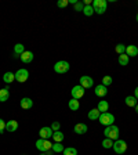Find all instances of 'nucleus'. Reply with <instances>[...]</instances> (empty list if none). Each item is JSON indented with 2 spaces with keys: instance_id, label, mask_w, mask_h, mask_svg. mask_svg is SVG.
I'll return each mask as SVG.
<instances>
[{
  "instance_id": "1",
  "label": "nucleus",
  "mask_w": 138,
  "mask_h": 155,
  "mask_svg": "<svg viewBox=\"0 0 138 155\" xmlns=\"http://www.w3.org/2000/svg\"><path fill=\"white\" fill-rule=\"evenodd\" d=\"M104 134H105L106 139H111V140H118L119 139V128L115 125H111V126H106L105 130H104Z\"/></svg>"
},
{
  "instance_id": "2",
  "label": "nucleus",
  "mask_w": 138,
  "mask_h": 155,
  "mask_svg": "<svg viewBox=\"0 0 138 155\" xmlns=\"http://www.w3.org/2000/svg\"><path fill=\"white\" fill-rule=\"evenodd\" d=\"M98 121H99V123L104 126H111L115 122V116L112 115L111 112H102L101 115H99Z\"/></svg>"
},
{
  "instance_id": "3",
  "label": "nucleus",
  "mask_w": 138,
  "mask_h": 155,
  "mask_svg": "<svg viewBox=\"0 0 138 155\" xmlns=\"http://www.w3.org/2000/svg\"><path fill=\"white\" fill-rule=\"evenodd\" d=\"M106 0H94L93 2V8H94V13L97 14H104L106 11Z\"/></svg>"
},
{
  "instance_id": "4",
  "label": "nucleus",
  "mask_w": 138,
  "mask_h": 155,
  "mask_svg": "<svg viewBox=\"0 0 138 155\" xmlns=\"http://www.w3.org/2000/svg\"><path fill=\"white\" fill-rule=\"evenodd\" d=\"M112 148H113V151H115L116 154H124L126 150H127V143H126L124 140H115Z\"/></svg>"
},
{
  "instance_id": "5",
  "label": "nucleus",
  "mask_w": 138,
  "mask_h": 155,
  "mask_svg": "<svg viewBox=\"0 0 138 155\" xmlns=\"http://www.w3.org/2000/svg\"><path fill=\"white\" fill-rule=\"evenodd\" d=\"M53 144L49 141V140H44V139H39L36 141V148L42 152H47L49 150H51Z\"/></svg>"
},
{
  "instance_id": "6",
  "label": "nucleus",
  "mask_w": 138,
  "mask_h": 155,
  "mask_svg": "<svg viewBox=\"0 0 138 155\" xmlns=\"http://www.w3.org/2000/svg\"><path fill=\"white\" fill-rule=\"evenodd\" d=\"M69 68H71V65H69L68 61H58L54 65V71L57 73H66L69 71Z\"/></svg>"
},
{
  "instance_id": "7",
  "label": "nucleus",
  "mask_w": 138,
  "mask_h": 155,
  "mask_svg": "<svg viewBox=\"0 0 138 155\" xmlns=\"http://www.w3.org/2000/svg\"><path fill=\"white\" fill-rule=\"evenodd\" d=\"M28 78H29V72H28V69H25V68H21V69H18L15 72V80L20 83H24L27 82Z\"/></svg>"
},
{
  "instance_id": "8",
  "label": "nucleus",
  "mask_w": 138,
  "mask_h": 155,
  "mask_svg": "<svg viewBox=\"0 0 138 155\" xmlns=\"http://www.w3.org/2000/svg\"><path fill=\"white\" fill-rule=\"evenodd\" d=\"M84 92H86V89H84V87H82L80 85L75 86V87L72 89V98L80 100L83 96H84Z\"/></svg>"
},
{
  "instance_id": "9",
  "label": "nucleus",
  "mask_w": 138,
  "mask_h": 155,
  "mask_svg": "<svg viewBox=\"0 0 138 155\" xmlns=\"http://www.w3.org/2000/svg\"><path fill=\"white\" fill-rule=\"evenodd\" d=\"M53 129L51 128H49V126H44V128H42L40 129V132H39V134H40V139H44V140H49L50 137H53Z\"/></svg>"
},
{
  "instance_id": "10",
  "label": "nucleus",
  "mask_w": 138,
  "mask_h": 155,
  "mask_svg": "<svg viewBox=\"0 0 138 155\" xmlns=\"http://www.w3.org/2000/svg\"><path fill=\"white\" fill-rule=\"evenodd\" d=\"M93 85H94V80L90 78V76L84 75L80 78V86L82 87H84V89H90V87H93Z\"/></svg>"
},
{
  "instance_id": "11",
  "label": "nucleus",
  "mask_w": 138,
  "mask_h": 155,
  "mask_svg": "<svg viewBox=\"0 0 138 155\" xmlns=\"http://www.w3.org/2000/svg\"><path fill=\"white\" fill-rule=\"evenodd\" d=\"M21 61H22L24 64H29L33 61V53L32 51H24L22 54H21Z\"/></svg>"
},
{
  "instance_id": "12",
  "label": "nucleus",
  "mask_w": 138,
  "mask_h": 155,
  "mask_svg": "<svg viewBox=\"0 0 138 155\" xmlns=\"http://www.w3.org/2000/svg\"><path fill=\"white\" fill-rule=\"evenodd\" d=\"M94 92H96V96H98V97H105L106 94H108V89H106V86H104V85H98L94 89Z\"/></svg>"
},
{
  "instance_id": "13",
  "label": "nucleus",
  "mask_w": 138,
  "mask_h": 155,
  "mask_svg": "<svg viewBox=\"0 0 138 155\" xmlns=\"http://www.w3.org/2000/svg\"><path fill=\"white\" fill-rule=\"evenodd\" d=\"M87 125L86 123H77V125H75V128H73V130H75L76 134H84L86 132H87Z\"/></svg>"
},
{
  "instance_id": "14",
  "label": "nucleus",
  "mask_w": 138,
  "mask_h": 155,
  "mask_svg": "<svg viewBox=\"0 0 138 155\" xmlns=\"http://www.w3.org/2000/svg\"><path fill=\"white\" fill-rule=\"evenodd\" d=\"M20 105H21V108L22 109H29V108H32L33 107V101L30 98H28V97H24V98L21 100Z\"/></svg>"
},
{
  "instance_id": "15",
  "label": "nucleus",
  "mask_w": 138,
  "mask_h": 155,
  "mask_svg": "<svg viewBox=\"0 0 138 155\" xmlns=\"http://www.w3.org/2000/svg\"><path fill=\"white\" fill-rule=\"evenodd\" d=\"M126 54L128 57H137L138 56V49L134 44H130V46H126Z\"/></svg>"
},
{
  "instance_id": "16",
  "label": "nucleus",
  "mask_w": 138,
  "mask_h": 155,
  "mask_svg": "<svg viewBox=\"0 0 138 155\" xmlns=\"http://www.w3.org/2000/svg\"><path fill=\"white\" fill-rule=\"evenodd\" d=\"M17 129H18V122L14 121V119L13 121H8V122L6 123V130H8L10 133H14Z\"/></svg>"
},
{
  "instance_id": "17",
  "label": "nucleus",
  "mask_w": 138,
  "mask_h": 155,
  "mask_svg": "<svg viewBox=\"0 0 138 155\" xmlns=\"http://www.w3.org/2000/svg\"><path fill=\"white\" fill-rule=\"evenodd\" d=\"M8 97H10V90H8V87H3V89H0V101L2 102L7 101Z\"/></svg>"
},
{
  "instance_id": "18",
  "label": "nucleus",
  "mask_w": 138,
  "mask_h": 155,
  "mask_svg": "<svg viewBox=\"0 0 138 155\" xmlns=\"http://www.w3.org/2000/svg\"><path fill=\"white\" fill-rule=\"evenodd\" d=\"M97 109H98L99 112H108V109H109V104L105 101V100H101V101L98 102V105H97Z\"/></svg>"
},
{
  "instance_id": "19",
  "label": "nucleus",
  "mask_w": 138,
  "mask_h": 155,
  "mask_svg": "<svg viewBox=\"0 0 138 155\" xmlns=\"http://www.w3.org/2000/svg\"><path fill=\"white\" fill-rule=\"evenodd\" d=\"M79 108H80L79 100H76V98L69 100V109H72V111H77Z\"/></svg>"
},
{
  "instance_id": "20",
  "label": "nucleus",
  "mask_w": 138,
  "mask_h": 155,
  "mask_svg": "<svg viewBox=\"0 0 138 155\" xmlns=\"http://www.w3.org/2000/svg\"><path fill=\"white\" fill-rule=\"evenodd\" d=\"M124 102L127 107H135L137 105V98H135L134 96H127L124 98Z\"/></svg>"
},
{
  "instance_id": "21",
  "label": "nucleus",
  "mask_w": 138,
  "mask_h": 155,
  "mask_svg": "<svg viewBox=\"0 0 138 155\" xmlns=\"http://www.w3.org/2000/svg\"><path fill=\"white\" fill-rule=\"evenodd\" d=\"M14 79H15V73H13V72H6L3 75V80L6 83H11V82H14Z\"/></svg>"
},
{
  "instance_id": "22",
  "label": "nucleus",
  "mask_w": 138,
  "mask_h": 155,
  "mask_svg": "<svg viewBox=\"0 0 138 155\" xmlns=\"http://www.w3.org/2000/svg\"><path fill=\"white\" fill-rule=\"evenodd\" d=\"M99 115H101V112H99L97 108H94L89 112V119H91V121H97V119L99 118Z\"/></svg>"
},
{
  "instance_id": "23",
  "label": "nucleus",
  "mask_w": 138,
  "mask_h": 155,
  "mask_svg": "<svg viewBox=\"0 0 138 155\" xmlns=\"http://www.w3.org/2000/svg\"><path fill=\"white\" fill-rule=\"evenodd\" d=\"M128 60H130V57L127 56V54H120V56H119V64H120V65H123V66H126L128 64Z\"/></svg>"
},
{
  "instance_id": "24",
  "label": "nucleus",
  "mask_w": 138,
  "mask_h": 155,
  "mask_svg": "<svg viewBox=\"0 0 138 155\" xmlns=\"http://www.w3.org/2000/svg\"><path fill=\"white\" fill-rule=\"evenodd\" d=\"M25 51V47H24V44H21V43H17L15 46H14V54H18V56L21 57V54Z\"/></svg>"
},
{
  "instance_id": "25",
  "label": "nucleus",
  "mask_w": 138,
  "mask_h": 155,
  "mask_svg": "<svg viewBox=\"0 0 138 155\" xmlns=\"http://www.w3.org/2000/svg\"><path fill=\"white\" fill-rule=\"evenodd\" d=\"M51 150H53V152H55V154H58V152H64V145L61 144V143H54L53 147H51Z\"/></svg>"
},
{
  "instance_id": "26",
  "label": "nucleus",
  "mask_w": 138,
  "mask_h": 155,
  "mask_svg": "<svg viewBox=\"0 0 138 155\" xmlns=\"http://www.w3.org/2000/svg\"><path fill=\"white\" fill-rule=\"evenodd\" d=\"M53 139H54V141L55 143H61L64 140V133L62 132H54L53 133Z\"/></svg>"
},
{
  "instance_id": "27",
  "label": "nucleus",
  "mask_w": 138,
  "mask_h": 155,
  "mask_svg": "<svg viewBox=\"0 0 138 155\" xmlns=\"http://www.w3.org/2000/svg\"><path fill=\"white\" fill-rule=\"evenodd\" d=\"M83 13H84V15L91 17L93 14H94V8H93V6H84V8H83Z\"/></svg>"
},
{
  "instance_id": "28",
  "label": "nucleus",
  "mask_w": 138,
  "mask_h": 155,
  "mask_svg": "<svg viewBox=\"0 0 138 155\" xmlns=\"http://www.w3.org/2000/svg\"><path fill=\"white\" fill-rule=\"evenodd\" d=\"M64 155H77V150L73 147H68L64 150Z\"/></svg>"
},
{
  "instance_id": "29",
  "label": "nucleus",
  "mask_w": 138,
  "mask_h": 155,
  "mask_svg": "<svg viewBox=\"0 0 138 155\" xmlns=\"http://www.w3.org/2000/svg\"><path fill=\"white\" fill-rule=\"evenodd\" d=\"M112 82H113V79H112L109 75H106V76H104V78H102V85L106 86V87H108V86H111Z\"/></svg>"
},
{
  "instance_id": "30",
  "label": "nucleus",
  "mask_w": 138,
  "mask_h": 155,
  "mask_svg": "<svg viewBox=\"0 0 138 155\" xmlns=\"http://www.w3.org/2000/svg\"><path fill=\"white\" fill-rule=\"evenodd\" d=\"M102 147H104V148H112V147H113V140L105 139L102 141Z\"/></svg>"
},
{
  "instance_id": "31",
  "label": "nucleus",
  "mask_w": 138,
  "mask_h": 155,
  "mask_svg": "<svg viewBox=\"0 0 138 155\" xmlns=\"http://www.w3.org/2000/svg\"><path fill=\"white\" fill-rule=\"evenodd\" d=\"M115 50H116V53H118L119 56H120V54H124L126 53V46L120 43V44H118V46H116Z\"/></svg>"
},
{
  "instance_id": "32",
  "label": "nucleus",
  "mask_w": 138,
  "mask_h": 155,
  "mask_svg": "<svg viewBox=\"0 0 138 155\" xmlns=\"http://www.w3.org/2000/svg\"><path fill=\"white\" fill-rule=\"evenodd\" d=\"M68 4H69V0H58L57 6H58L59 8H64V7H66Z\"/></svg>"
},
{
  "instance_id": "33",
  "label": "nucleus",
  "mask_w": 138,
  "mask_h": 155,
  "mask_svg": "<svg viewBox=\"0 0 138 155\" xmlns=\"http://www.w3.org/2000/svg\"><path fill=\"white\" fill-rule=\"evenodd\" d=\"M83 8H84V3H82V2H77V3L75 4L76 11H83Z\"/></svg>"
},
{
  "instance_id": "34",
  "label": "nucleus",
  "mask_w": 138,
  "mask_h": 155,
  "mask_svg": "<svg viewBox=\"0 0 138 155\" xmlns=\"http://www.w3.org/2000/svg\"><path fill=\"white\" fill-rule=\"evenodd\" d=\"M59 128H61V123H59V122H53V125H51V129H53V132H58Z\"/></svg>"
},
{
  "instance_id": "35",
  "label": "nucleus",
  "mask_w": 138,
  "mask_h": 155,
  "mask_svg": "<svg viewBox=\"0 0 138 155\" xmlns=\"http://www.w3.org/2000/svg\"><path fill=\"white\" fill-rule=\"evenodd\" d=\"M6 123L7 122H4L3 119H0V133H3V130L6 129Z\"/></svg>"
},
{
  "instance_id": "36",
  "label": "nucleus",
  "mask_w": 138,
  "mask_h": 155,
  "mask_svg": "<svg viewBox=\"0 0 138 155\" xmlns=\"http://www.w3.org/2000/svg\"><path fill=\"white\" fill-rule=\"evenodd\" d=\"M134 97L138 100V87H135V90H134Z\"/></svg>"
},
{
  "instance_id": "37",
  "label": "nucleus",
  "mask_w": 138,
  "mask_h": 155,
  "mask_svg": "<svg viewBox=\"0 0 138 155\" xmlns=\"http://www.w3.org/2000/svg\"><path fill=\"white\" fill-rule=\"evenodd\" d=\"M134 108H135V112H137V114H138V104H137V105H135V107H134Z\"/></svg>"
},
{
  "instance_id": "38",
  "label": "nucleus",
  "mask_w": 138,
  "mask_h": 155,
  "mask_svg": "<svg viewBox=\"0 0 138 155\" xmlns=\"http://www.w3.org/2000/svg\"><path fill=\"white\" fill-rule=\"evenodd\" d=\"M47 155H53V152H51V151L49 150V151H47Z\"/></svg>"
},
{
  "instance_id": "39",
  "label": "nucleus",
  "mask_w": 138,
  "mask_h": 155,
  "mask_svg": "<svg viewBox=\"0 0 138 155\" xmlns=\"http://www.w3.org/2000/svg\"><path fill=\"white\" fill-rule=\"evenodd\" d=\"M137 22H138V13H137Z\"/></svg>"
},
{
  "instance_id": "40",
  "label": "nucleus",
  "mask_w": 138,
  "mask_h": 155,
  "mask_svg": "<svg viewBox=\"0 0 138 155\" xmlns=\"http://www.w3.org/2000/svg\"><path fill=\"white\" fill-rule=\"evenodd\" d=\"M42 155H47V154H42Z\"/></svg>"
}]
</instances>
